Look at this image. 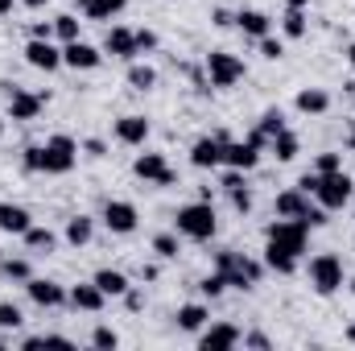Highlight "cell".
<instances>
[{
	"label": "cell",
	"instance_id": "cell-1",
	"mask_svg": "<svg viewBox=\"0 0 355 351\" xmlns=\"http://www.w3.org/2000/svg\"><path fill=\"white\" fill-rule=\"evenodd\" d=\"M215 228H219V219H215V207L207 203V198H198V203H186V207H178L174 215V232L178 236H186V240H211L215 236Z\"/></svg>",
	"mask_w": 355,
	"mask_h": 351
},
{
	"label": "cell",
	"instance_id": "cell-2",
	"mask_svg": "<svg viewBox=\"0 0 355 351\" xmlns=\"http://www.w3.org/2000/svg\"><path fill=\"white\" fill-rule=\"evenodd\" d=\"M75 162H79L75 137H67V132L46 137V145H42V174H71Z\"/></svg>",
	"mask_w": 355,
	"mask_h": 351
},
{
	"label": "cell",
	"instance_id": "cell-3",
	"mask_svg": "<svg viewBox=\"0 0 355 351\" xmlns=\"http://www.w3.org/2000/svg\"><path fill=\"white\" fill-rule=\"evenodd\" d=\"M265 240L272 248L289 252V257H302V252H306V240H310V228H306L302 219H281V215H277V223L265 228Z\"/></svg>",
	"mask_w": 355,
	"mask_h": 351
},
{
	"label": "cell",
	"instance_id": "cell-4",
	"mask_svg": "<svg viewBox=\"0 0 355 351\" xmlns=\"http://www.w3.org/2000/svg\"><path fill=\"white\" fill-rule=\"evenodd\" d=\"M314 198H318V207H327V211H343V207L355 198V182L343 174V170H335V174H318Z\"/></svg>",
	"mask_w": 355,
	"mask_h": 351
},
{
	"label": "cell",
	"instance_id": "cell-5",
	"mask_svg": "<svg viewBox=\"0 0 355 351\" xmlns=\"http://www.w3.org/2000/svg\"><path fill=\"white\" fill-rule=\"evenodd\" d=\"M310 285H314V293H322V298H331V293H339L343 289V261L335 257V252H318L314 261H310Z\"/></svg>",
	"mask_w": 355,
	"mask_h": 351
},
{
	"label": "cell",
	"instance_id": "cell-6",
	"mask_svg": "<svg viewBox=\"0 0 355 351\" xmlns=\"http://www.w3.org/2000/svg\"><path fill=\"white\" fill-rule=\"evenodd\" d=\"M0 91H4V99H8V120H33L46 103H50V91H25L17 87V83H0Z\"/></svg>",
	"mask_w": 355,
	"mask_h": 351
},
{
	"label": "cell",
	"instance_id": "cell-7",
	"mask_svg": "<svg viewBox=\"0 0 355 351\" xmlns=\"http://www.w3.org/2000/svg\"><path fill=\"white\" fill-rule=\"evenodd\" d=\"M244 79V62L227 50H211L207 54V83L211 87H236Z\"/></svg>",
	"mask_w": 355,
	"mask_h": 351
},
{
	"label": "cell",
	"instance_id": "cell-8",
	"mask_svg": "<svg viewBox=\"0 0 355 351\" xmlns=\"http://www.w3.org/2000/svg\"><path fill=\"white\" fill-rule=\"evenodd\" d=\"M99 219H103V228H107L112 236H132V232H137V223H141L137 207H132V203H124V198H107Z\"/></svg>",
	"mask_w": 355,
	"mask_h": 351
},
{
	"label": "cell",
	"instance_id": "cell-9",
	"mask_svg": "<svg viewBox=\"0 0 355 351\" xmlns=\"http://www.w3.org/2000/svg\"><path fill=\"white\" fill-rule=\"evenodd\" d=\"M223 277H227V289H252V285H261V261H252V257H244V252H236L227 268H219Z\"/></svg>",
	"mask_w": 355,
	"mask_h": 351
},
{
	"label": "cell",
	"instance_id": "cell-10",
	"mask_svg": "<svg viewBox=\"0 0 355 351\" xmlns=\"http://www.w3.org/2000/svg\"><path fill=\"white\" fill-rule=\"evenodd\" d=\"M25 62L33 67V71H58L62 67V50L54 46V37H29L25 42Z\"/></svg>",
	"mask_w": 355,
	"mask_h": 351
},
{
	"label": "cell",
	"instance_id": "cell-11",
	"mask_svg": "<svg viewBox=\"0 0 355 351\" xmlns=\"http://www.w3.org/2000/svg\"><path fill=\"white\" fill-rule=\"evenodd\" d=\"M244 331L236 323H211L198 331V351H223V348H240Z\"/></svg>",
	"mask_w": 355,
	"mask_h": 351
},
{
	"label": "cell",
	"instance_id": "cell-12",
	"mask_svg": "<svg viewBox=\"0 0 355 351\" xmlns=\"http://www.w3.org/2000/svg\"><path fill=\"white\" fill-rule=\"evenodd\" d=\"M103 54L120 58V62H137L141 50H137V29H124V25H112L103 33Z\"/></svg>",
	"mask_w": 355,
	"mask_h": 351
},
{
	"label": "cell",
	"instance_id": "cell-13",
	"mask_svg": "<svg viewBox=\"0 0 355 351\" xmlns=\"http://www.w3.org/2000/svg\"><path fill=\"white\" fill-rule=\"evenodd\" d=\"M25 293H29V302L42 306V310L67 306V289H62L58 281H50V277H29V281H25Z\"/></svg>",
	"mask_w": 355,
	"mask_h": 351
},
{
	"label": "cell",
	"instance_id": "cell-14",
	"mask_svg": "<svg viewBox=\"0 0 355 351\" xmlns=\"http://www.w3.org/2000/svg\"><path fill=\"white\" fill-rule=\"evenodd\" d=\"M132 174L141 178V182H153V186H178V174L166 166L162 153H141L132 162Z\"/></svg>",
	"mask_w": 355,
	"mask_h": 351
},
{
	"label": "cell",
	"instance_id": "cell-15",
	"mask_svg": "<svg viewBox=\"0 0 355 351\" xmlns=\"http://www.w3.org/2000/svg\"><path fill=\"white\" fill-rule=\"evenodd\" d=\"M223 166L227 170H257L261 166V149L248 145V141H223Z\"/></svg>",
	"mask_w": 355,
	"mask_h": 351
},
{
	"label": "cell",
	"instance_id": "cell-16",
	"mask_svg": "<svg viewBox=\"0 0 355 351\" xmlns=\"http://www.w3.org/2000/svg\"><path fill=\"white\" fill-rule=\"evenodd\" d=\"M99 62H103V50L87 46L83 37H79V42H67V46H62V67H71V71H95Z\"/></svg>",
	"mask_w": 355,
	"mask_h": 351
},
{
	"label": "cell",
	"instance_id": "cell-17",
	"mask_svg": "<svg viewBox=\"0 0 355 351\" xmlns=\"http://www.w3.org/2000/svg\"><path fill=\"white\" fill-rule=\"evenodd\" d=\"M103 302H107V293H103L95 281H83V285H71V289H67V306H75V310H83V314H99Z\"/></svg>",
	"mask_w": 355,
	"mask_h": 351
},
{
	"label": "cell",
	"instance_id": "cell-18",
	"mask_svg": "<svg viewBox=\"0 0 355 351\" xmlns=\"http://www.w3.org/2000/svg\"><path fill=\"white\" fill-rule=\"evenodd\" d=\"M190 166H194V170H215V166H223V141H219V137H198V141L190 145Z\"/></svg>",
	"mask_w": 355,
	"mask_h": 351
},
{
	"label": "cell",
	"instance_id": "cell-19",
	"mask_svg": "<svg viewBox=\"0 0 355 351\" xmlns=\"http://www.w3.org/2000/svg\"><path fill=\"white\" fill-rule=\"evenodd\" d=\"M29 228H33L29 207H21V203H0V232H4V236H25Z\"/></svg>",
	"mask_w": 355,
	"mask_h": 351
},
{
	"label": "cell",
	"instance_id": "cell-20",
	"mask_svg": "<svg viewBox=\"0 0 355 351\" xmlns=\"http://www.w3.org/2000/svg\"><path fill=\"white\" fill-rule=\"evenodd\" d=\"M149 132H153V128H149L145 116H120V120H116V141H120V145H132V149H137V145L149 141Z\"/></svg>",
	"mask_w": 355,
	"mask_h": 351
},
{
	"label": "cell",
	"instance_id": "cell-21",
	"mask_svg": "<svg viewBox=\"0 0 355 351\" xmlns=\"http://www.w3.org/2000/svg\"><path fill=\"white\" fill-rule=\"evenodd\" d=\"M236 25H240L244 37H257V42L272 33V17L261 12V8H240V12H236Z\"/></svg>",
	"mask_w": 355,
	"mask_h": 351
},
{
	"label": "cell",
	"instance_id": "cell-22",
	"mask_svg": "<svg viewBox=\"0 0 355 351\" xmlns=\"http://www.w3.org/2000/svg\"><path fill=\"white\" fill-rule=\"evenodd\" d=\"M306 207H310V194H306V190H297V186H293V190H281V194H277V203H272V211H277L281 219H302V215H306Z\"/></svg>",
	"mask_w": 355,
	"mask_h": 351
},
{
	"label": "cell",
	"instance_id": "cell-23",
	"mask_svg": "<svg viewBox=\"0 0 355 351\" xmlns=\"http://www.w3.org/2000/svg\"><path fill=\"white\" fill-rule=\"evenodd\" d=\"M174 323H178V331H190V335H198V331L211 323V310H207V306H198V302H190V306H178Z\"/></svg>",
	"mask_w": 355,
	"mask_h": 351
},
{
	"label": "cell",
	"instance_id": "cell-24",
	"mask_svg": "<svg viewBox=\"0 0 355 351\" xmlns=\"http://www.w3.org/2000/svg\"><path fill=\"white\" fill-rule=\"evenodd\" d=\"M293 108H297L302 116H322V112L331 108V95H327L322 87H302L297 99H293Z\"/></svg>",
	"mask_w": 355,
	"mask_h": 351
},
{
	"label": "cell",
	"instance_id": "cell-25",
	"mask_svg": "<svg viewBox=\"0 0 355 351\" xmlns=\"http://www.w3.org/2000/svg\"><path fill=\"white\" fill-rule=\"evenodd\" d=\"M124 4H128V0H79V12H83L87 21H112V17L124 12Z\"/></svg>",
	"mask_w": 355,
	"mask_h": 351
},
{
	"label": "cell",
	"instance_id": "cell-26",
	"mask_svg": "<svg viewBox=\"0 0 355 351\" xmlns=\"http://www.w3.org/2000/svg\"><path fill=\"white\" fill-rule=\"evenodd\" d=\"M21 240H25V248H29V252H37V257H50V252L58 248V236H54L50 228H37V223H33Z\"/></svg>",
	"mask_w": 355,
	"mask_h": 351
},
{
	"label": "cell",
	"instance_id": "cell-27",
	"mask_svg": "<svg viewBox=\"0 0 355 351\" xmlns=\"http://www.w3.org/2000/svg\"><path fill=\"white\" fill-rule=\"evenodd\" d=\"M91 236H95V219H91V215H71V219H67V244H71V248L91 244Z\"/></svg>",
	"mask_w": 355,
	"mask_h": 351
},
{
	"label": "cell",
	"instance_id": "cell-28",
	"mask_svg": "<svg viewBox=\"0 0 355 351\" xmlns=\"http://www.w3.org/2000/svg\"><path fill=\"white\" fill-rule=\"evenodd\" d=\"M91 281H95V285H99L107 298H124V293H128V277H124L120 268H99Z\"/></svg>",
	"mask_w": 355,
	"mask_h": 351
},
{
	"label": "cell",
	"instance_id": "cell-29",
	"mask_svg": "<svg viewBox=\"0 0 355 351\" xmlns=\"http://www.w3.org/2000/svg\"><path fill=\"white\" fill-rule=\"evenodd\" d=\"M128 87L132 91H153L157 87V71H153L149 62H132V67H128Z\"/></svg>",
	"mask_w": 355,
	"mask_h": 351
},
{
	"label": "cell",
	"instance_id": "cell-30",
	"mask_svg": "<svg viewBox=\"0 0 355 351\" xmlns=\"http://www.w3.org/2000/svg\"><path fill=\"white\" fill-rule=\"evenodd\" d=\"M79 33H83V21L75 17V12H62V17H54V37L67 46V42H79Z\"/></svg>",
	"mask_w": 355,
	"mask_h": 351
},
{
	"label": "cell",
	"instance_id": "cell-31",
	"mask_svg": "<svg viewBox=\"0 0 355 351\" xmlns=\"http://www.w3.org/2000/svg\"><path fill=\"white\" fill-rule=\"evenodd\" d=\"M268 153H272L277 162H293V157H297V137H293L289 128H285V132H277V137L268 141Z\"/></svg>",
	"mask_w": 355,
	"mask_h": 351
},
{
	"label": "cell",
	"instance_id": "cell-32",
	"mask_svg": "<svg viewBox=\"0 0 355 351\" xmlns=\"http://www.w3.org/2000/svg\"><path fill=\"white\" fill-rule=\"evenodd\" d=\"M281 33L285 37H306V8H285V17H281Z\"/></svg>",
	"mask_w": 355,
	"mask_h": 351
},
{
	"label": "cell",
	"instance_id": "cell-33",
	"mask_svg": "<svg viewBox=\"0 0 355 351\" xmlns=\"http://www.w3.org/2000/svg\"><path fill=\"white\" fill-rule=\"evenodd\" d=\"M265 264L272 268V273L289 277V273L297 268V257H289V252H281V248H272V244H268V248H265Z\"/></svg>",
	"mask_w": 355,
	"mask_h": 351
},
{
	"label": "cell",
	"instance_id": "cell-34",
	"mask_svg": "<svg viewBox=\"0 0 355 351\" xmlns=\"http://www.w3.org/2000/svg\"><path fill=\"white\" fill-rule=\"evenodd\" d=\"M0 277H4V281H29L33 268H29V261H21V257H4V261H0Z\"/></svg>",
	"mask_w": 355,
	"mask_h": 351
},
{
	"label": "cell",
	"instance_id": "cell-35",
	"mask_svg": "<svg viewBox=\"0 0 355 351\" xmlns=\"http://www.w3.org/2000/svg\"><path fill=\"white\" fill-rule=\"evenodd\" d=\"M153 252H157L162 261H174L178 252H182V244H178V232H157V236H153Z\"/></svg>",
	"mask_w": 355,
	"mask_h": 351
},
{
	"label": "cell",
	"instance_id": "cell-36",
	"mask_svg": "<svg viewBox=\"0 0 355 351\" xmlns=\"http://www.w3.org/2000/svg\"><path fill=\"white\" fill-rule=\"evenodd\" d=\"M21 348L33 351V348H75V339H67V335H29V339H21Z\"/></svg>",
	"mask_w": 355,
	"mask_h": 351
},
{
	"label": "cell",
	"instance_id": "cell-37",
	"mask_svg": "<svg viewBox=\"0 0 355 351\" xmlns=\"http://www.w3.org/2000/svg\"><path fill=\"white\" fill-rule=\"evenodd\" d=\"M223 289H227V277H223L219 268H215L211 277H202V281H198V293H202V298H211V302H215V298H223Z\"/></svg>",
	"mask_w": 355,
	"mask_h": 351
},
{
	"label": "cell",
	"instance_id": "cell-38",
	"mask_svg": "<svg viewBox=\"0 0 355 351\" xmlns=\"http://www.w3.org/2000/svg\"><path fill=\"white\" fill-rule=\"evenodd\" d=\"M257 128H261L268 141H272L277 132H285V112H281V108H268L265 116H261V124H257Z\"/></svg>",
	"mask_w": 355,
	"mask_h": 351
},
{
	"label": "cell",
	"instance_id": "cell-39",
	"mask_svg": "<svg viewBox=\"0 0 355 351\" xmlns=\"http://www.w3.org/2000/svg\"><path fill=\"white\" fill-rule=\"evenodd\" d=\"M25 318H21V306L17 302H0V331H17Z\"/></svg>",
	"mask_w": 355,
	"mask_h": 351
},
{
	"label": "cell",
	"instance_id": "cell-40",
	"mask_svg": "<svg viewBox=\"0 0 355 351\" xmlns=\"http://www.w3.org/2000/svg\"><path fill=\"white\" fill-rule=\"evenodd\" d=\"M91 343H95L99 351H116L120 348V335H116L112 327H95V331H91Z\"/></svg>",
	"mask_w": 355,
	"mask_h": 351
},
{
	"label": "cell",
	"instance_id": "cell-41",
	"mask_svg": "<svg viewBox=\"0 0 355 351\" xmlns=\"http://www.w3.org/2000/svg\"><path fill=\"white\" fill-rule=\"evenodd\" d=\"M227 198H232V207H236L240 215H248V211H252V190H248V186H232V190H227Z\"/></svg>",
	"mask_w": 355,
	"mask_h": 351
},
{
	"label": "cell",
	"instance_id": "cell-42",
	"mask_svg": "<svg viewBox=\"0 0 355 351\" xmlns=\"http://www.w3.org/2000/svg\"><path fill=\"white\" fill-rule=\"evenodd\" d=\"M21 166H25L29 174H42V145H25V153H21Z\"/></svg>",
	"mask_w": 355,
	"mask_h": 351
},
{
	"label": "cell",
	"instance_id": "cell-43",
	"mask_svg": "<svg viewBox=\"0 0 355 351\" xmlns=\"http://www.w3.org/2000/svg\"><path fill=\"white\" fill-rule=\"evenodd\" d=\"M335 170H343V157H339V153H318L314 174H335Z\"/></svg>",
	"mask_w": 355,
	"mask_h": 351
},
{
	"label": "cell",
	"instance_id": "cell-44",
	"mask_svg": "<svg viewBox=\"0 0 355 351\" xmlns=\"http://www.w3.org/2000/svg\"><path fill=\"white\" fill-rule=\"evenodd\" d=\"M261 58H268V62H277V58H285V46L268 33V37H261Z\"/></svg>",
	"mask_w": 355,
	"mask_h": 351
},
{
	"label": "cell",
	"instance_id": "cell-45",
	"mask_svg": "<svg viewBox=\"0 0 355 351\" xmlns=\"http://www.w3.org/2000/svg\"><path fill=\"white\" fill-rule=\"evenodd\" d=\"M327 215H331L327 207H306V215H302V223H306V228H327V223H331Z\"/></svg>",
	"mask_w": 355,
	"mask_h": 351
},
{
	"label": "cell",
	"instance_id": "cell-46",
	"mask_svg": "<svg viewBox=\"0 0 355 351\" xmlns=\"http://www.w3.org/2000/svg\"><path fill=\"white\" fill-rule=\"evenodd\" d=\"M137 50H141V54L157 50V33H153V29H137Z\"/></svg>",
	"mask_w": 355,
	"mask_h": 351
},
{
	"label": "cell",
	"instance_id": "cell-47",
	"mask_svg": "<svg viewBox=\"0 0 355 351\" xmlns=\"http://www.w3.org/2000/svg\"><path fill=\"white\" fill-rule=\"evenodd\" d=\"M124 306H128V310H132V314H137V310H145V293H141V289H132V285H128V293H124Z\"/></svg>",
	"mask_w": 355,
	"mask_h": 351
},
{
	"label": "cell",
	"instance_id": "cell-48",
	"mask_svg": "<svg viewBox=\"0 0 355 351\" xmlns=\"http://www.w3.org/2000/svg\"><path fill=\"white\" fill-rule=\"evenodd\" d=\"M244 348L268 351V348H272V339H268V335H261V331H252V335H244Z\"/></svg>",
	"mask_w": 355,
	"mask_h": 351
},
{
	"label": "cell",
	"instance_id": "cell-49",
	"mask_svg": "<svg viewBox=\"0 0 355 351\" xmlns=\"http://www.w3.org/2000/svg\"><path fill=\"white\" fill-rule=\"evenodd\" d=\"M211 25L227 29V25H236V12H227V8H215V12H211Z\"/></svg>",
	"mask_w": 355,
	"mask_h": 351
},
{
	"label": "cell",
	"instance_id": "cell-50",
	"mask_svg": "<svg viewBox=\"0 0 355 351\" xmlns=\"http://www.w3.org/2000/svg\"><path fill=\"white\" fill-rule=\"evenodd\" d=\"M29 37H54V21H33L29 25Z\"/></svg>",
	"mask_w": 355,
	"mask_h": 351
},
{
	"label": "cell",
	"instance_id": "cell-51",
	"mask_svg": "<svg viewBox=\"0 0 355 351\" xmlns=\"http://www.w3.org/2000/svg\"><path fill=\"white\" fill-rule=\"evenodd\" d=\"M83 149H87V157H103V153H107V145H103V141H95V137L83 141Z\"/></svg>",
	"mask_w": 355,
	"mask_h": 351
},
{
	"label": "cell",
	"instance_id": "cell-52",
	"mask_svg": "<svg viewBox=\"0 0 355 351\" xmlns=\"http://www.w3.org/2000/svg\"><path fill=\"white\" fill-rule=\"evenodd\" d=\"M314 186H318V174L310 170V174H302L297 178V190H306V194H314Z\"/></svg>",
	"mask_w": 355,
	"mask_h": 351
},
{
	"label": "cell",
	"instance_id": "cell-53",
	"mask_svg": "<svg viewBox=\"0 0 355 351\" xmlns=\"http://www.w3.org/2000/svg\"><path fill=\"white\" fill-rule=\"evenodd\" d=\"M141 281H157V264H141Z\"/></svg>",
	"mask_w": 355,
	"mask_h": 351
},
{
	"label": "cell",
	"instance_id": "cell-54",
	"mask_svg": "<svg viewBox=\"0 0 355 351\" xmlns=\"http://www.w3.org/2000/svg\"><path fill=\"white\" fill-rule=\"evenodd\" d=\"M285 8H310V0H285Z\"/></svg>",
	"mask_w": 355,
	"mask_h": 351
},
{
	"label": "cell",
	"instance_id": "cell-55",
	"mask_svg": "<svg viewBox=\"0 0 355 351\" xmlns=\"http://www.w3.org/2000/svg\"><path fill=\"white\" fill-rule=\"evenodd\" d=\"M25 8H42V4H50V0H21Z\"/></svg>",
	"mask_w": 355,
	"mask_h": 351
},
{
	"label": "cell",
	"instance_id": "cell-56",
	"mask_svg": "<svg viewBox=\"0 0 355 351\" xmlns=\"http://www.w3.org/2000/svg\"><path fill=\"white\" fill-rule=\"evenodd\" d=\"M4 12H12V0H0V17H4Z\"/></svg>",
	"mask_w": 355,
	"mask_h": 351
},
{
	"label": "cell",
	"instance_id": "cell-57",
	"mask_svg": "<svg viewBox=\"0 0 355 351\" xmlns=\"http://www.w3.org/2000/svg\"><path fill=\"white\" fill-rule=\"evenodd\" d=\"M347 62H352V71H355V42L347 46Z\"/></svg>",
	"mask_w": 355,
	"mask_h": 351
},
{
	"label": "cell",
	"instance_id": "cell-58",
	"mask_svg": "<svg viewBox=\"0 0 355 351\" xmlns=\"http://www.w3.org/2000/svg\"><path fill=\"white\" fill-rule=\"evenodd\" d=\"M347 343H355V323L347 327Z\"/></svg>",
	"mask_w": 355,
	"mask_h": 351
},
{
	"label": "cell",
	"instance_id": "cell-59",
	"mask_svg": "<svg viewBox=\"0 0 355 351\" xmlns=\"http://www.w3.org/2000/svg\"><path fill=\"white\" fill-rule=\"evenodd\" d=\"M347 145H352V149H355V124H352V132H347Z\"/></svg>",
	"mask_w": 355,
	"mask_h": 351
},
{
	"label": "cell",
	"instance_id": "cell-60",
	"mask_svg": "<svg viewBox=\"0 0 355 351\" xmlns=\"http://www.w3.org/2000/svg\"><path fill=\"white\" fill-rule=\"evenodd\" d=\"M347 289H352V293H355V277H352V281H347Z\"/></svg>",
	"mask_w": 355,
	"mask_h": 351
},
{
	"label": "cell",
	"instance_id": "cell-61",
	"mask_svg": "<svg viewBox=\"0 0 355 351\" xmlns=\"http://www.w3.org/2000/svg\"><path fill=\"white\" fill-rule=\"evenodd\" d=\"M4 343H8V339H4V335H0V348H4Z\"/></svg>",
	"mask_w": 355,
	"mask_h": 351
},
{
	"label": "cell",
	"instance_id": "cell-62",
	"mask_svg": "<svg viewBox=\"0 0 355 351\" xmlns=\"http://www.w3.org/2000/svg\"><path fill=\"white\" fill-rule=\"evenodd\" d=\"M0 137H4V120H0Z\"/></svg>",
	"mask_w": 355,
	"mask_h": 351
}]
</instances>
